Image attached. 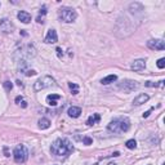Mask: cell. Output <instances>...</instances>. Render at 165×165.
Wrapping results in <instances>:
<instances>
[{"label": "cell", "instance_id": "4fadbf2b", "mask_svg": "<svg viewBox=\"0 0 165 165\" xmlns=\"http://www.w3.org/2000/svg\"><path fill=\"white\" fill-rule=\"evenodd\" d=\"M67 114H68V116H70V117L76 119V117H79L81 115V108L76 107V106H72V107H70V108L67 110Z\"/></svg>", "mask_w": 165, "mask_h": 165}, {"label": "cell", "instance_id": "277c9868", "mask_svg": "<svg viewBox=\"0 0 165 165\" xmlns=\"http://www.w3.org/2000/svg\"><path fill=\"white\" fill-rule=\"evenodd\" d=\"M13 158H14V161L18 163V164L26 163V160L29 159V150L26 149L25 144L16 146V149L13 151Z\"/></svg>", "mask_w": 165, "mask_h": 165}, {"label": "cell", "instance_id": "5bb4252c", "mask_svg": "<svg viewBox=\"0 0 165 165\" xmlns=\"http://www.w3.org/2000/svg\"><path fill=\"white\" fill-rule=\"evenodd\" d=\"M99 120H101V115H99V114H93L92 116L88 117V120H86V124H88L89 126H92V125H94V124L99 123Z\"/></svg>", "mask_w": 165, "mask_h": 165}, {"label": "cell", "instance_id": "44dd1931", "mask_svg": "<svg viewBox=\"0 0 165 165\" xmlns=\"http://www.w3.org/2000/svg\"><path fill=\"white\" fill-rule=\"evenodd\" d=\"M68 88L71 89L72 94H77V93H79V86H77L76 84H74V83H68Z\"/></svg>", "mask_w": 165, "mask_h": 165}, {"label": "cell", "instance_id": "f1b7e54d", "mask_svg": "<svg viewBox=\"0 0 165 165\" xmlns=\"http://www.w3.org/2000/svg\"><path fill=\"white\" fill-rule=\"evenodd\" d=\"M20 105H21L23 108H26V107H27V102H26V101H22V102L20 103Z\"/></svg>", "mask_w": 165, "mask_h": 165}, {"label": "cell", "instance_id": "3957f363", "mask_svg": "<svg viewBox=\"0 0 165 165\" xmlns=\"http://www.w3.org/2000/svg\"><path fill=\"white\" fill-rule=\"evenodd\" d=\"M58 16H59V20L65 23H72L77 18L76 11L70 7H62L58 12Z\"/></svg>", "mask_w": 165, "mask_h": 165}, {"label": "cell", "instance_id": "ffe728a7", "mask_svg": "<svg viewBox=\"0 0 165 165\" xmlns=\"http://www.w3.org/2000/svg\"><path fill=\"white\" fill-rule=\"evenodd\" d=\"M125 146L128 147V149H129V150H134V149H135V147H137V142H135L134 140H129V141H126Z\"/></svg>", "mask_w": 165, "mask_h": 165}, {"label": "cell", "instance_id": "83f0119b", "mask_svg": "<svg viewBox=\"0 0 165 165\" xmlns=\"http://www.w3.org/2000/svg\"><path fill=\"white\" fill-rule=\"evenodd\" d=\"M152 110H154V108H150L147 112H144V114H143V117H149V115L151 114V111H152Z\"/></svg>", "mask_w": 165, "mask_h": 165}, {"label": "cell", "instance_id": "8992f818", "mask_svg": "<svg viewBox=\"0 0 165 165\" xmlns=\"http://www.w3.org/2000/svg\"><path fill=\"white\" fill-rule=\"evenodd\" d=\"M138 88V83L134 81V80H123V81H120L117 83V89L121 90V92H124V93H130V92H133Z\"/></svg>", "mask_w": 165, "mask_h": 165}, {"label": "cell", "instance_id": "6da1fadb", "mask_svg": "<svg viewBox=\"0 0 165 165\" xmlns=\"http://www.w3.org/2000/svg\"><path fill=\"white\" fill-rule=\"evenodd\" d=\"M50 151L56 156H67L74 151V146L67 138H57V140L52 143Z\"/></svg>", "mask_w": 165, "mask_h": 165}, {"label": "cell", "instance_id": "52a82bcc", "mask_svg": "<svg viewBox=\"0 0 165 165\" xmlns=\"http://www.w3.org/2000/svg\"><path fill=\"white\" fill-rule=\"evenodd\" d=\"M0 30H2L4 34H12L14 30V25L12 23L11 20L3 18V20H0Z\"/></svg>", "mask_w": 165, "mask_h": 165}, {"label": "cell", "instance_id": "484cf974", "mask_svg": "<svg viewBox=\"0 0 165 165\" xmlns=\"http://www.w3.org/2000/svg\"><path fill=\"white\" fill-rule=\"evenodd\" d=\"M56 52H57V56H58L59 58H62V56H63L62 49H61V48H57V49H56Z\"/></svg>", "mask_w": 165, "mask_h": 165}, {"label": "cell", "instance_id": "ac0fdd59", "mask_svg": "<svg viewBox=\"0 0 165 165\" xmlns=\"http://www.w3.org/2000/svg\"><path fill=\"white\" fill-rule=\"evenodd\" d=\"M117 80V76L116 75H108V76H106V77H103V79L101 80V83L103 84V85H107V84H111V83H114V81H116Z\"/></svg>", "mask_w": 165, "mask_h": 165}, {"label": "cell", "instance_id": "ba28073f", "mask_svg": "<svg viewBox=\"0 0 165 165\" xmlns=\"http://www.w3.org/2000/svg\"><path fill=\"white\" fill-rule=\"evenodd\" d=\"M147 47L152 50H164L165 49V43L160 39H151L147 41Z\"/></svg>", "mask_w": 165, "mask_h": 165}, {"label": "cell", "instance_id": "4dcf8cb0", "mask_svg": "<svg viewBox=\"0 0 165 165\" xmlns=\"http://www.w3.org/2000/svg\"><path fill=\"white\" fill-rule=\"evenodd\" d=\"M108 165H117V164H115V163H110Z\"/></svg>", "mask_w": 165, "mask_h": 165}, {"label": "cell", "instance_id": "cb8c5ba5", "mask_svg": "<svg viewBox=\"0 0 165 165\" xmlns=\"http://www.w3.org/2000/svg\"><path fill=\"white\" fill-rule=\"evenodd\" d=\"M83 142H84V144L89 146V144H92L93 140H92V138H89V137H84V138H83Z\"/></svg>", "mask_w": 165, "mask_h": 165}, {"label": "cell", "instance_id": "9c48e42d", "mask_svg": "<svg viewBox=\"0 0 165 165\" xmlns=\"http://www.w3.org/2000/svg\"><path fill=\"white\" fill-rule=\"evenodd\" d=\"M44 41L47 43V44H54V43L58 41V35H57V31L53 30V29H50L47 34V36L44 39Z\"/></svg>", "mask_w": 165, "mask_h": 165}, {"label": "cell", "instance_id": "5b68a950", "mask_svg": "<svg viewBox=\"0 0 165 165\" xmlns=\"http://www.w3.org/2000/svg\"><path fill=\"white\" fill-rule=\"evenodd\" d=\"M54 85V79L52 76H41L40 79H38L34 84V89L36 92H40L43 89H47V88H50V86Z\"/></svg>", "mask_w": 165, "mask_h": 165}, {"label": "cell", "instance_id": "8fae6325", "mask_svg": "<svg viewBox=\"0 0 165 165\" xmlns=\"http://www.w3.org/2000/svg\"><path fill=\"white\" fill-rule=\"evenodd\" d=\"M149 99H150V95H149V94L142 93V94L138 95V97H135V98H134L133 105H134V106H141V105H143V103H146Z\"/></svg>", "mask_w": 165, "mask_h": 165}, {"label": "cell", "instance_id": "30bf717a", "mask_svg": "<svg viewBox=\"0 0 165 165\" xmlns=\"http://www.w3.org/2000/svg\"><path fill=\"white\" fill-rule=\"evenodd\" d=\"M130 67H132L133 71H142L146 67V61L144 59H134Z\"/></svg>", "mask_w": 165, "mask_h": 165}, {"label": "cell", "instance_id": "d6986e66", "mask_svg": "<svg viewBox=\"0 0 165 165\" xmlns=\"http://www.w3.org/2000/svg\"><path fill=\"white\" fill-rule=\"evenodd\" d=\"M146 86H150V88H156V86H163L164 85V80L159 81V83H152V81H146L144 83Z\"/></svg>", "mask_w": 165, "mask_h": 165}, {"label": "cell", "instance_id": "7c38bea8", "mask_svg": "<svg viewBox=\"0 0 165 165\" xmlns=\"http://www.w3.org/2000/svg\"><path fill=\"white\" fill-rule=\"evenodd\" d=\"M17 18H18L22 23H30L31 22V14L30 13H27V12H25V11H21V12H18V14H17Z\"/></svg>", "mask_w": 165, "mask_h": 165}, {"label": "cell", "instance_id": "f546056e", "mask_svg": "<svg viewBox=\"0 0 165 165\" xmlns=\"http://www.w3.org/2000/svg\"><path fill=\"white\" fill-rule=\"evenodd\" d=\"M17 85H18V86H23V84H22L20 80H17Z\"/></svg>", "mask_w": 165, "mask_h": 165}, {"label": "cell", "instance_id": "7402d4cb", "mask_svg": "<svg viewBox=\"0 0 165 165\" xmlns=\"http://www.w3.org/2000/svg\"><path fill=\"white\" fill-rule=\"evenodd\" d=\"M3 85H4V88H5L7 92H11V90L13 89V84H12L11 81H4Z\"/></svg>", "mask_w": 165, "mask_h": 165}, {"label": "cell", "instance_id": "9a60e30c", "mask_svg": "<svg viewBox=\"0 0 165 165\" xmlns=\"http://www.w3.org/2000/svg\"><path fill=\"white\" fill-rule=\"evenodd\" d=\"M59 98H61V95H58V94H49L47 97V102H48V105H50V106H56L57 101Z\"/></svg>", "mask_w": 165, "mask_h": 165}, {"label": "cell", "instance_id": "7a4b0ae2", "mask_svg": "<svg viewBox=\"0 0 165 165\" xmlns=\"http://www.w3.org/2000/svg\"><path fill=\"white\" fill-rule=\"evenodd\" d=\"M107 129L111 133H125L130 129V120L125 116H120L116 117L112 121H110V124L107 125Z\"/></svg>", "mask_w": 165, "mask_h": 165}, {"label": "cell", "instance_id": "603a6c76", "mask_svg": "<svg viewBox=\"0 0 165 165\" xmlns=\"http://www.w3.org/2000/svg\"><path fill=\"white\" fill-rule=\"evenodd\" d=\"M23 75H26V76H34V75H36V71L32 70V68H27V70L23 72Z\"/></svg>", "mask_w": 165, "mask_h": 165}, {"label": "cell", "instance_id": "e0dca14e", "mask_svg": "<svg viewBox=\"0 0 165 165\" xmlns=\"http://www.w3.org/2000/svg\"><path fill=\"white\" fill-rule=\"evenodd\" d=\"M39 128L41 129V130H44V129H48L49 126H50V121H49V119H47V117H41L40 120H39Z\"/></svg>", "mask_w": 165, "mask_h": 165}, {"label": "cell", "instance_id": "d4e9b609", "mask_svg": "<svg viewBox=\"0 0 165 165\" xmlns=\"http://www.w3.org/2000/svg\"><path fill=\"white\" fill-rule=\"evenodd\" d=\"M158 67L159 68H164L165 67V58H160L158 61Z\"/></svg>", "mask_w": 165, "mask_h": 165}, {"label": "cell", "instance_id": "4316f807", "mask_svg": "<svg viewBox=\"0 0 165 165\" xmlns=\"http://www.w3.org/2000/svg\"><path fill=\"white\" fill-rule=\"evenodd\" d=\"M22 101H23V97H22V95H17V97H16V103H18V105H20Z\"/></svg>", "mask_w": 165, "mask_h": 165}, {"label": "cell", "instance_id": "2e32d148", "mask_svg": "<svg viewBox=\"0 0 165 165\" xmlns=\"http://www.w3.org/2000/svg\"><path fill=\"white\" fill-rule=\"evenodd\" d=\"M45 14H47V7L43 5L40 8V12H39V16H38V18H36V22L38 23H44V16Z\"/></svg>", "mask_w": 165, "mask_h": 165}]
</instances>
